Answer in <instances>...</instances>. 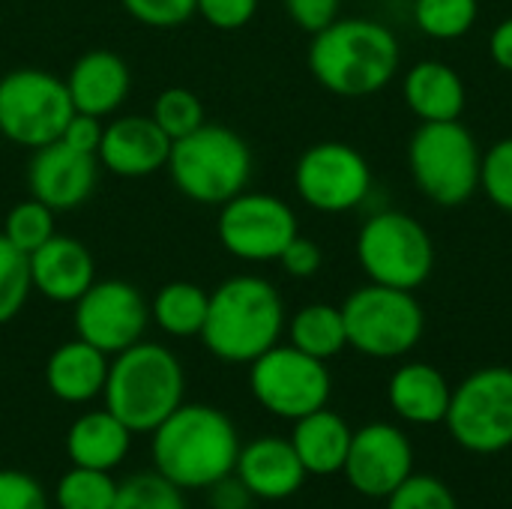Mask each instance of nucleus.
<instances>
[{
    "mask_svg": "<svg viewBox=\"0 0 512 509\" xmlns=\"http://www.w3.org/2000/svg\"><path fill=\"white\" fill-rule=\"evenodd\" d=\"M240 447L231 417L201 402H183L150 432L153 471L183 492H204L234 474Z\"/></svg>",
    "mask_w": 512,
    "mask_h": 509,
    "instance_id": "1",
    "label": "nucleus"
},
{
    "mask_svg": "<svg viewBox=\"0 0 512 509\" xmlns=\"http://www.w3.org/2000/svg\"><path fill=\"white\" fill-rule=\"evenodd\" d=\"M309 69L324 90L345 99H363L396 78L399 39L372 18H336L312 36Z\"/></svg>",
    "mask_w": 512,
    "mask_h": 509,
    "instance_id": "2",
    "label": "nucleus"
},
{
    "mask_svg": "<svg viewBox=\"0 0 512 509\" xmlns=\"http://www.w3.org/2000/svg\"><path fill=\"white\" fill-rule=\"evenodd\" d=\"M285 330V303L264 276H231L213 294L201 330L204 348L222 363H252Z\"/></svg>",
    "mask_w": 512,
    "mask_h": 509,
    "instance_id": "3",
    "label": "nucleus"
},
{
    "mask_svg": "<svg viewBox=\"0 0 512 509\" xmlns=\"http://www.w3.org/2000/svg\"><path fill=\"white\" fill-rule=\"evenodd\" d=\"M183 396V366L177 354L159 342L141 339L108 363L102 399L132 435H150L183 405Z\"/></svg>",
    "mask_w": 512,
    "mask_h": 509,
    "instance_id": "4",
    "label": "nucleus"
},
{
    "mask_svg": "<svg viewBox=\"0 0 512 509\" xmlns=\"http://www.w3.org/2000/svg\"><path fill=\"white\" fill-rule=\"evenodd\" d=\"M165 168L180 195L195 204L222 207L246 189L252 177V150L234 129L204 123L192 135L171 141Z\"/></svg>",
    "mask_w": 512,
    "mask_h": 509,
    "instance_id": "5",
    "label": "nucleus"
},
{
    "mask_svg": "<svg viewBox=\"0 0 512 509\" xmlns=\"http://www.w3.org/2000/svg\"><path fill=\"white\" fill-rule=\"evenodd\" d=\"M480 165L483 153L477 138L459 120L423 123L411 135V177L417 189L441 207H459L471 201V195L480 189Z\"/></svg>",
    "mask_w": 512,
    "mask_h": 509,
    "instance_id": "6",
    "label": "nucleus"
},
{
    "mask_svg": "<svg viewBox=\"0 0 512 509\" xmlns=\"http://www.w3.org/2000/svg\"><path fill=\"white\" fill-rule=\"evenodd\" d=\"M348 345L375 360H396L417 348L426 330V315L414 291L363 285L342 303Z\"/></svg>",
    "mask_w": 512,
    "mask_h": 509,
    "instance_id": "7",
    "label": "nucleus"
},
{
    "mask_svg": "<svg viewBox=\"0 0 512 509\" xmlns=\"http://www.w3.org/2000/svg\"><path fill=\"white\" fill-rule=\"evenodd\" d=\"M357 261L369 282L414 291L435 270V243L414 216L384 210L360 228Z\"/></svg>",
    "mask_w": 512,
    "mask_h": 509,
    "instance_id": "8",
    "label": "nucleus"
},
{
    "mask_svg": "<svg viewBox=\"0 0 512 509\" xmlns=\"http://www.w3.org/2000/svg\"><path fill=\"white\" fill-rule=\"evenodd\" d=\"M453 441L477 456L512 447V369L486 366L471 372L450 396L444 417Z\"/></svg>",
    "mask_w": 512,
    "mask_h": 509,
    "instance_id": "9",
    "label": "nucleus"
},
{
    "mask_svg": "<svg viewBox=\"0 0 512 509\" xmlns=\"http://www.w3.org/2000/svg\"><path fill=\"white\" fill-rule=\"evenodd\" d=\"M75 114L66 81L45 69H12L0 78V135L18 147H45Z\"/></svg>",
    "mask_w": 512,
    "mask_h": 509,
    "instance_id": "10",
    "label": "nucleus"
},
{
    "mask_svg": "<svg viewBox=\"0 0 512 509\" xmlns=\"http://www.w3.org/2000/svg\"><path fill=\"white\" fill-rule=\"evenodd\" d=\"M249 390L267 414L300 420L327 408L333 381L324 360H315L294 345H273L249 363Z\"/></svg>",
    "mask_w": 512,
    "mask_h": 509,
    "instance_id": "11",
    "label": "nucleus"
},
{
    "mask_svg": "<svg viewBox=\"0 0 512 509\" xmlns=\"http://www.w3.org/2000/svg\"><path fill=\"white\" fill-rule=\"evenodd\" d=\"M219 243L240 261H279L285 246L300 234L294 210L267 192H240L222 204L216 219Z\"/></svg>",
    "mask_w": 512,
    "mask_h": 509,
    "instance_id": "12",
    "label": "nucleus"
},
{
    "mask_svg": "<svg viewBox=\"0 0 512 509\" xmlns=\"http://www.w3.org/2000/svg\"><path fill=\"white\" fill-rule=\"evenodd\" d=\"M294 189L312 210L348 213L366 201L372 168L357 147L345 141H321L297 159Z\"/></svg>",
    "mask_w": 512,
    "mask_h": 509,
    "instance_id": "13",
    "label": "nucleus"
},
{
    "mask_svg": "<svg viewBox=\"0 0 512 509\" xmlns=\"http://www.w3.org/2000/svg\"><path fill=\"white\" fill-rule=\"evenodd\" d=\"M72 306L75 336L108 357L141 342L150 324V303L123 279H96Z\"/></svg>",
    "mask_w": 512,
    "mask_h": 509,
    "instance_id": "14",
    "label": "nucleus"
},
{
    "mask_svg": "<svg viewBox=\"0 0 512 509\" xmlns=\"http://www.w3.org/2000/svg\"><path fill=\"white\" fill-rule=\"evenodd\" d=\"M342 474L366 498H390L414 474V450L402 429L369 423L354 432Z\"/></svg>",
    "mask_w": 512,
    "mask_h": 509,
    "instance_id": "15",
    "label": "nucleus"
},
{
    "mask_svg": "<svg viewBox=\"0 0 512 509\" xmlns=\"http://www.w3.org/2000/svg\"><path fill=\"white\" fill-rule=\"evenodd\" d=\"M99 159L81 150H72L60 138L36 147L27 165V186L36 201L57 210H72L84 204L96 186Z\"/></svg>",
    "mask_w": 512,
    "mask_h": 509,
    "instance_id": "16",
    "label": "nucleus"
},
{
    "mask_svg": "<svg viewBox=\"0 0 512 509\" xmlns=\"http://www.w3.org/2000/svg\"><path fill=\"white\" fill-rule=\"evenodd\" d=\"M168 153L171 138L156 126L153 117L123 114L105 126L96 159L114 177L135 180L162 171L168 165Z\"/></svg>",
    "mask_w": 512,
    "mask_h": 509,
    "instance_id": "17",
    "label": "nucleus"
},
{
    "mask_svg": "<svg viewBox=\"0 0 512 509\" xmlns=\"http://www.w3.org/2000/svg\"><path fill=\"white\" fill-rule=\"evenodd\" d=\"M234 477L255 501H288L306 483V468L288 438L264 435L240 447Z\"/></svg>",
    "mask_w": 512,
    "mask_h": 509,
    "instance_id": "18",
    "label": "nucleus"
},
{
    "mask_svg": "<svg viewBox=\"0 0 512 509\" xmlns=\"http://www.w3.org/2000/svg\"><path fill=\"white\" fill-rule=\"evenodd\" d=\"M30 261V285L51 303H75L96 282V261L90 249L66 234L42 243Z\"/></svg>",
    "mask_w": 512,
    "mask_h": 509,
    "instance_id": "19",
    "label": "nucleus"
},
{
    "mask_svg": "<svg viewBox=\"0 0 512 509\" xmlns=\"http://www.w3.org/2000/svg\"><path fill=\"white\" fill-rule=\"evenodd\" d=\"M63 81H66V90H69L75 111H84L93 117L114 114L126 102L129 87H132V75H129L126 60L108 48L84 51L72 63V69Z\"/></svg>",
    "mask_w": 512,
    "mask_h": 509,
    "instance_id": "20",
    "label": "nucleus"
},
{
    "mask_svg": "<svg viewBox=\"0 0 512 509\" xmlns=\"http://www.w3.org/2000/svg\"><path fill=\"white\" fill-rule=\"evenodd\" d=\"M108 354L84 339H69L57 345L45 363V384L54 399L66 405H87L105 390Z\"/></svg>",
    "mask_w": 512,
    "mask_h": 509,
    "instance_id": "21",
    "label": "nucleus"
},
{
    "mask_svg": "<svg viewBox=\"0 0 512 509\" xmlns=\"http://www.w3.org/2000/svg\"><path fill=\"white\" fill-rule=\"evenodd\" d=\"M453 387L447 384L444 372L429 363H405L396 369L387 387L390 408L414 426H435L444 423L450 408Z\"/></svg>",
    "mask_w": 512,
    "mask_h": 509,
    "instance_id": "22",
    "label": "nucleus"
},
{
    "mask_svg": "<svg viewBox=\"0 0 512 509\" xmlns=\"http://www.w3.org/2000/svg\"><path fill=\"white\" fill-rule=\"evenodd\" d=\"M129 450L132 432L108 408L81 414L66 432V456L78 468L114 471L126 462Z\"/></svg>",
    "mask_w": 512,
    "mask_h": 509,
    "instance_id": "23",
    "label": "nucleus"
},
{
    "mask_svg": "<svg viewBox=\"0 0 512 509\" xmlns=\"http://www.w3.org/2000/svg\"><path fill=\"white\" fill-rule=\"evenodd\" d=\"M351 426L330 408H318L300 420H294V432H291V444L306 468V474L312 477H333L342 474L345 459H348V447H351Z\"/></svg>",
    "mask_w": 512,
    "mask_h": 509,
    "instance_id": "24",
    "label": "nucleus"
},
{
    "mask_svg": "<svg viewBox=\"0 0 512 509\" xmlns=\"http://www.w3.org/2000/svg\"><path fill=\"white\" fill-rule=\"evenodd\" d=\"M402 96L423 123L459 120L465 111V81L453 66L441 60H423L411 66L402 84Z\"/></svg>",
    "mask_w": 512,
    "mask_h": 509,
    "instance_id": "25",
    "label": "nucleus"
},
{
    "mask_svg": "<svg viewBox=\"0 0 512 509\" xmlns=\"http://www.w3.org/2000/svg\"><path fill=\"white\" fill-rule=\"evenodd\" d=\"M210 294L195 282H168L150 300V321L174 339L201 336Z\"/></svg>",
    "mask_w": 512,
    "mask_h": 509,
    "instance_id": "26",
    "label": "nucleus"
},
{
    "mask_svg": "<svg viewBox=\"0 0 512 509\" xmlns=\"http://www.w3.org/2000/svg\"><path fill=\"white\" fill-rule=\"evenodd\" d=\"M288 339L294 348L315 360H333L348 348V330L342 318V306L330 303H309L288 321Z\"/></svg>",
    "mask_w": 512,
    "mask_h": 509,
    "instance_id": "27",
    "label": "nucleus"
},
{
    "mask_svg": "<svg viewBox=\"0 0 512 509\" xmlns=\"http://www.w3.org/2000/svg\"><path fill=\"white\" fill-rule=\"evenodd\" d=\"M114 498H117V480L111 471L72 465L54 486L57 509H111Z\"/></svg>",
    "mask_w": 512,
    "mask_h": 509,
    "instance_id": "28",
    "label": "nucleus"
},
{
    "mask_svg": "<svg viewBox=\"0 0 512 509\" xmlns=\"http://www.w3.org/2000/svg\"><path fill=\"white\" fill-rule=\"evenodd\" d=\"M480 15L477 0H417L414 3V18L417 27L432 36V39H459L465 36Z\"/></svg>",
    "mask_w": 512,
    "mask_h": 509,
    "instance_id": "29",
    "label": "nucleus"
},
{
    "mask_svg": "<svg viewBox=\"0 0 512 509\" xmlns=\"http://www.w3.org/2000/svg\"><path fill=\"white\" fill-rule=\"evenodd\" d=\"M15 249H21L24 255H33L42 243H48L57 231H54V210L45 207L42 201H36L33 195L27 201H18L6 219H3V231H0Z\"/></svg>",
    "mask_w": 512,
    "mask_h": 509,
    "instance_id": "30",
    "label": "nucleus"
},
{
    "mask_svg": "<svg viewBox=\"0 0 512 509\" xmlns=\"http://www.w3.org/2000/svg\"><path fill=\"white\" fill-rule=\"evenodd\" d=\"M111 509H186L183 489L156 471L132 474L117 483V498Z\"/></svg>",
    "mask_w": 512,
    "mask_h": 509,
    "instance_id": "31",
    "label": "nucleus"
},
{
    "mask_svg": "<svg viewBox=\"0 0 512 509\" xmlns=\"http://www.w3.org/2000/svg\"><path fill=\"white\" fill-rule=\"evenodd\" d=\"M150 117L156 120V126L171 138V141H180L186 135H192L198 126H204V105L201 99L186 90V87H168L156 96L153 102V111Z\"/></svg>",
    "mask_w": 512,
    "mask_h": 509,
    "instance_id": "32",
    "label": "nucleus"
},
{
    "mask_svg": "<svg viewBox=\"0 0 512 509\" xmlns=\"http://www.w3.org/2000/svg\"><path fill=\"white\" fill-rule=\"evenodd\" d=\"M30 285V261L21 249H15L0 234V324H9L27 306Z\"/></svg>",
    "mask_w": 512,
    "mask_h": 509,
    "instance_id": "33",
    "label": "nucleus"
},
{
    "mask_svg": "<svg viewBox=\"0 0 512 509\" xmlns=\"http://www.w3.org/2000/svg\"><path fill=\"white\" fill-rule=\"evenodd\" d=\"M387 509H459L450 486L429 474H411L390 498Z\"/></svg>",
    "mask_w": 512,
    "mask_h": 509,
    "instance_id": "34",
    "label": "nucleus"
},
{
    "mask_svg": "<svg viewBox=\"0 0 512 509\" xmlns=\"http://www.w3.org/2000/svg\"><path fill=\"white\" fill-rule=\"evenodd\" d=\"M480 186L495 207H501L504 213H512V138H501L483 156Z\"/></svg>",
    "mask_w": 512,
    "mask_h": 509,
    "instance_id": "35",
    "label": "nucleus"
},
{
    "mask_svg": "<svg viewBox=\"0 0 512 509\" xmlns=\"http://www.w3.org/2000/svg\"><path fill=\"white\" fill-rule=\"evenodd\" d=\"M120 3L135 21L156 30L180 27L195 15V0H120Z\"/></svg>",
    "mask_w": 512,
    "mask_h": 509,
    "instance_id": "36",
    "label": "nucleus"
},
{
    "mask_svg": "<svg viewBox=\"0 0 512 509\" xmlns=\"http://www.w3.org/2000/svg\"><path fill=\"white\" fill-rule=\"evenodd\" d=\"M0 509H51V504L36 477L0 468Z\"/></svg>",
    "mask_w": 512,
    "mask_h": 509,
    "instance_id": "37",
    "label": "nucleus"
},
{
    "mask_svg": "<svg viewBox=\"0 0 512 509\" xmlns=\"http://www.w3.org/2000/svg\"><path fill=\"white\" fill-rule=\"evenodd\" d=\"M258 12V0H195V15H201L216 30H240Z\"/></svg>",
    "mask_w": 512,
    "mask_h": 509,
    "instance_id": "38",
    "label": "nucleus"
},
{
    "mask_svg": "<svg viewBox=\"0 0 512 509\" xmlns=\"http://www.w3.org/2000/svg\"><path fill=\"white\" fill-rule=\"evenodd\" d=\"M279 264H282V270H285L288 276H294V279H309V276H315V273L321 270L324 252H321V246H318L315 240L297 234V237L285 246V252L279 255Z\"/></svg>",
    "mask_w": 512,
    "mask_h": 509,
    "instance_id": "39",
    "label": "nucleus"
},
{
    "mask_svg": "<svg viewBox=\"0 0 512 509\" xmlns=\"http://www.w3.org/2000/svg\"><path fill=\"white\" fill-rule=\"evenodd\" d=\"M339 3L342 0H285V12L300 30L315 36L339 18Z\"/></svg>",
    "mask_w": 512,
    "mask_h": 509,
    "instance_id": "40",
    "label": "nucleus"
},
{
    "mask_svg": "<svg viewBox=\"0 0 512 509\" xmlns=\"http://www.w3.org/2000/svg\"><path fill=\"white\" fill-rule=\"evenodd\" d=\"M102 132H105L102 117L75 111V114L69 117V123L63 126V132H60V141L69 144L72 150H81V153L96 156V153H99V144H102Z\"/></svg>",
    "mask_w": 512,
    "mask_h": 509,
    "instance_id": "41",
    "label": "nucleus"
},
{
    "mask_svg": "<svg viewBox=\"0 0 512 509\" xmlns=\"http://www.w3.org/2000/svg\"><path fill=\"white\" fill-rule=\"evenodd\" d=\"M204 492H207V507L210 509H252V501H255L249 495V489L234 474L222 477L219 483H213Z\"/></svg>",
    "mask_w": 512,
    "mask_h": 509,
    "instance_id": "42",
    "label": "nucleus"
},
{
    "mask_svg": "<svg viewBox=\"0 0 512 509\" xmlns=\"http://www.w3.org/2000/svg\"><path fill=\"white\" fill-rule=\"evenodd\" d=\"M489 54H492V60H495L501 69L512 72V18H504V21L492 30V36H489Z\"/></svg>",
    "mask_w": 512,
    "mask_h": 509,
    "instance_id": "43",
    "label": "nucleus"
}]
</instances>
